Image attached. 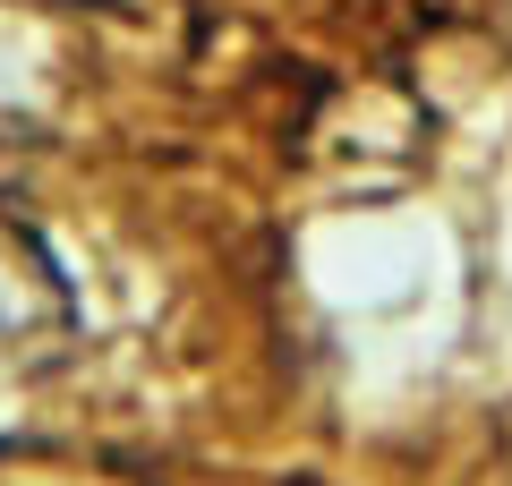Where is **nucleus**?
<instances>
[{
	"label": "nucleus",
	"instance_id": "obj_1",
	"mask_svg": "<svg viewBox=\"0 0 512 486\" xmlns=\"http://www.w3.org/2000/svg\"><path fill=\"white\" fill-rule=\"evenodd\" d=\"M52 324H60V273H52V256H43L18 222H0V359L52 342Z\"/></svg>",
	"mask_w": 512,
	"mask_h": 486
}]
</instances>
